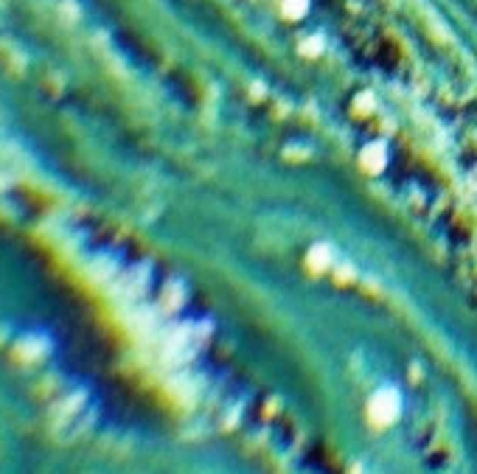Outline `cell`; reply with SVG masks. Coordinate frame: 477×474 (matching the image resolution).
<instances>
[{
    "label": "cell",
    "instance_id": "277c9868",
    "mask_svg": "<svg viewBox=\"0 0 477 474\" xmlns=\"http://www.w3.org/2000/svg\"><path fill=\"white\" fill-rule=\"evenodd\" d=\"M303 9H306V0H289V3H286V11H289V14H300Z\"/></svg>",
    "mask_w": 477,
    "mask_h": 474
},
{
    "label": "cell",
    "instance_id": "7a4b0ae2",
    "mask_svg": "<svg viewBox=\"0 0 477 474\" xmlns=\"http://www.w3.org/2000/svg\"><path fill=\"white\" fill-rule=\"evenodd\" d=\"M384 146L382 143H371L365 152H362V157H360V166L365 169V172H371V174H379L382 169H384Z\"/></svg>",
    "mask_w": 477,
    "mask_h": 474
},
{
    "label": "cell",
    "instance_id": "6da1fadb",
    "mask_svg": "<svg viewBox=\"0 0 477 474\" xmlns=\"http://www.w3.org/2000/svg\"><path fill=\"white\" fill-rule=\"evenodd\" d=\"M396 416H399V396H396L393 390H382V393H377V396L371 399V404H368V418H371L377 427H384V424L396 421Z\"/></svg>",
    "mask_w": 477,
    "mask_h": 474
},
{
    "label": "cell",
    "instance_id": "3957f363",
    "mask_svg": "<svg viewBox=\"0 0 477 474\" xmlns=\"http://www.w3.org/2000/svg\"><path fill=\"white\" fill-rule=\"evenodd\" d=\"M306 261H309V270H315V273H320V270H326V267L332 264V250H329L326 244H315V247L309 250V256H306Z\"/></svg>",
    "mask_w": 477,
    "mask_h": 474
}]
</instances>
